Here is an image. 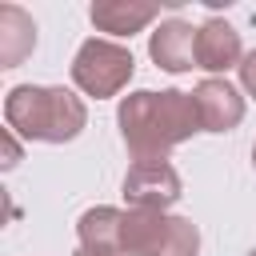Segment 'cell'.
<instances>
[{
    "label": "cell",
    "instance_id": "cell-11",
    "mask_svg": "<svg viewBox=\"0 0 256 256\" xmlns=\"http://www.w3.org/2000/svg\"><path fill=\"white\" fill-rule=\"evenodd\" d=\"M120 232H124V212L120 208H88L76 220V236L80 248H104V252H120Z\"/></svg>",
    "mask_w": 256,
    "mask_h": 256
},
{
    "label": "cell",
    "instance_id": "cell-8",
    "mask_svg": "<svg viewBox=\"0 0 256 256\" xmlns=\"http://www.w3.org/2000/svg\"><path fill=\"white\" fill-rule=\"evenodd\" d=\"M196 32L188 20H164L152 40H148V56L156 60V68L164 72H188L196 68Z\"/></svg>",
    "mask_w": 256,
    "mask_h": 256
},
{
    "label": "cell",
    "instance_id": "cell-12",
    "mask_svg": "<svg viewBox=\"0 0 256 256\" xmlns=\"http://www.w3.org/2000/svg\"><path fill=\"white\" fill-rule=\"evenodd\" d=\"M240 84H244L248 96H256V52H248V56L240 60Z\"/></svg>",
    "mask_w": 256,
    "mask_h": 256
},
{
    "label": "cell",
    "instance_id": "cell-7",
    "mask_svg": "<svg viewBox=\"0 0 256 256\" xmlns=\"http://www.w3.org/2000/svg\"><path fill=\"white\" fill-rule=\"evenodd\" d=\"M244 60V48H240V32L220 20V16H208L196 32V68H208V72H228V68H240Z\"/></svg>",
    "mask_w": 256,
    "mask_h": 256
},
{
    "label": "cell",
    "instance_id": "cell-10",
    "mask_svg": "<svg viewBox=\"0 0 256 256\" xmlns=\"http://www.w3.org/2000/svg\"><path fill=\"white\" fill-rule=\"evenodd\" d=\"M36 48V24L24 8L0 4V68H20V60Z\"/></svg>",
    "mask_w": 256,
    "mask_h": 256
},
{
    "label": "cell",
    "instance_id": "cell-15",
    "mask_svg": "<svg viewBox=\"0 0 256 256\" xmlns=\"http://www.w3.org/2000/svg\"><path fill=\"white\" fill-rule=\"evenodd\" d=\"M252 164H256V144H252Z\"/></svg>",
    "mask_w": 256,
    "mask_h": 256
},
{
    "label": "cell",
    "instance_id": "cell-6",
    "mask_svg": "<svg viewBox=\"0 0 256 256\" xmlns=\"http://www.w3.org/2000/svg\"><path fill=\"white\" fill-rule=\"evenodd\" d=\"M192 100H196V112H200V128L204 132H232L240 120H244V96L228 84V80H200L192 88Z\"/></svg>",
    "mask_w": 256,
    "mask_h": 256
},
{
    "label": "cell",
    "instance_id": "cell-3",
    "mask_svg": "<svg viewBox=\"0 0 256 256\" xmlns=\"http://www.w3.org/2000/svg\"><path fill=\"white\" fill-rule=\"evenodd\" d=\"M200 232L188 216L168 212H124L120 256H196Z\"/></svg>",
    "mask_w": 256,
    "mask_h": 256
},
{
    "label": "cell",
    "instance_id": "cell-13",
    "mask_svg": "<svg viewBox=\"0 0 256 256\" xmlns=\"http://www.w3.org/2000/svg\"><path fill=\"white\" fill-rule=\"evenodd\" d=\"M4 140H8V168H12V164L20 160V148H16V140H12V128L4 132Z\"/></svg>",
    "mask_w": 256,
    "mask_h": 256
},
{
    "label": "cell",
    "instance_id": "cell-2",
    "mask_svg": "<svg viewBox=\"0 0 256 256\" xmlns=\"http://www.w3.org/2000/svg\"><path fill=\"white\" fill-rule=\"evenodd\" d=\"M4 120L12 132L24 140H44V144H64L76 140L80 128L88 124V108L80 96L68 88L52 84H16L4 100Z\"/></svg>",
    "mask_w": 256,
    "mask_h": 256
},
{
    "label": "cell",
    "instance_id": "cell-9",
    "mask_svg": "<svg viewBox=\"0 0 256 256\" xmlns=\"http://www.w3.org/2000/svg\"><path fill=\"white\" fill-rule=\"evenodd\" d=\"M88 16H92V24H96L100 32L132 36V32H140L144 24H152V20L160 16V8H156V4H136V0H100V4L88 8Z\"/></svg>",
    "mask_w": 256,
    "mask_h": 256
},
{
    "label": "cell",
    "instance_id": "cell-4",
    "mask_svg": "<svg viewBox=\"0 0 256 256\" xmlns=\"http://www.w3.org/2000/svg\"><path fill=\"white\" fill-rule=\"evenodd\" d=\"M132 68H136V60H132V52L124 44L92 36V40L80 44V52L72 60V80H76L80 92L104 100V96H116L132 80Z\"/></svg>",
    "mask_w": 256,
    "mask_h": 256
},
{
    "label": "cell",
    "instance_id": "cell-1",
    "mask_svg": "<svg viewBox=\"0 0 256 256\" xmlns=\"http://www.w3.org/2000/svg\"><path fill=\"white\" fill-rule=\"evenodd\" d=\"M116 124L136 160H164L192 132H204L192 92H176V88H164V92L144 88V92L124 96Z\"/></svg>",
    "mask_w": 256,
    "mask_h": 256
},
{
    "label": "cell",
    "instance_id": "cell-5",
    "mask_svg": "<svg viewBox=\"0 0 256 256\" xmlns=\"http://www.w3.org/2000/svg\"><path fill=\"white\" fill-rule=\"evenodd\" d=\"M128 212H168L180 200V172L168 160H136L124 176Z\"/></svg>",
    "mask_w": 256,
    "mask_h": 256
},
{
    "label": "cell",
    "instance_id": "cell-14",
    "mask_svg": "<svg viewBox=\"0 0 256 256\" xmlns=\"http://www.w3.org/2000/svg\"><path fill=\"white\" fill-rule=\"evenodd\" d=\"M72 256H120V252H104V248H76Z\"/></svg>",
    "mask_w": 256,
    "mask_h": 256
}]
</instances>
